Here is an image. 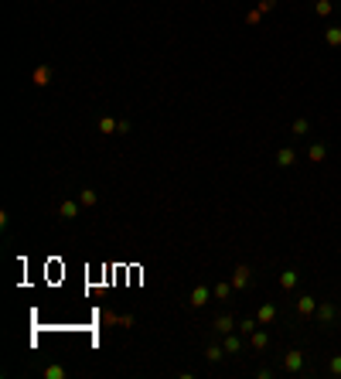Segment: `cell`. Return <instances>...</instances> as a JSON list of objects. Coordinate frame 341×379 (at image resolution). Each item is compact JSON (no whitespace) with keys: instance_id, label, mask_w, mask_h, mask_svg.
Listing matches in <instances>:
<instances>
[{"instance_id":"4","label":"cell","mask_w":341,"mask_h":379,"mask_svg":"<svg viewBox=\"0 0 341 379\" xmlns=\"http://www.w3.org/2000/svg\"><path fill=\"white\" fill-rule=\"evenodd\" d=\"M208 297H212V287L198 283V287L191 291V308H205V304H208Z\"/></svg>"},{"instance_id":"21","label":"cell","mask_w":341,"mask_h":379,"mask_svg":"<svg viewBox=\"0 0 341 379\" xmlns=\"http://www.w3.org/2000/svg\"><path fill=\"white\" fill-rule=\"evenodd\" d=\"M256 324H259V321H256V318H249V321H242V324H239V331H242V335H253V331H256Z\"/></svg>"},{"instance_id":"1","label":"cell","mask_w":341,"mask_h":379,"mask_svg":"<svg viewBox=\"0 0 341 379\" xmlns=\"http://www.w3.org/2000/svg\"><path fill=\"white\" fill-rule=\"evenodd\" d=\"M314 318L324 324V328H327V324H334V321H338V304H334V301H321L317 311H314Z\"/></svg>"},{"instance_id":"8","label":"cell","mask_w":341,"mask_h":379,"mask_svg":"<svg viewBox=\"0 0 341 379\" xmlns=\"http://www.w3.org/2000/svg\"><path fill=\"white\" fill-rule=\"evenodd\" d=\"M212 328L218 331V335H229V331H232V314H218Z\"/></svg>"},{"instance_id":"11","label":"cell","mask_w":341,"mask_h":379,"mask_svg":"<svg viewBox=\"0 0 341 379\" xmlns=\"http://www.w3.org/2000/svg\"><path fill=\"white\" fill-rule=\"evenodd\" d=\"M253 349H256V352L270 349V335H266V331H259V328H256V331H253Z\"/></svg>"},{"instance_id":"7","label":"cell","mask_w":341,"mask_h":379,"mask_svg":"<svg viewBox=\"0 0 341 379\" xmlns=\"http://www.w3.org/2000/svg\"><path fill=\"white\" fill-rule=\"evenodd\" d=\"M297 280H300L297 270H283V273H280V287H283V291H294V287H297Z\"/></svg>"},{"instance_id":"18","label":"cell","mask_w":341,"mask_h":379,"mask_svg":"<svg viewBox=\"0 0 341 379\" xmlns=\"http://www.w3.org/2000/svg\"><path fill=\"white\" fill-rule=\"evenodd\" d=\"M314 11H317L321 17H327V14H331V0H317V4H314Z\"/></svg>"},{"instance_id":"13","label":"cell","mask_w":341,"mask_h":379,"mask_svg":"<svg viewBox=\"0 0 341 379\" xmlns=\"http://www.w3.org/2000/svg\"><path fill=\"white\" fill-rule=\"evenodd\" d=\"M324 41L331 44V48H341V28H327L324 31Z\"/></svg>"},{"instance_id":"6","label":"cell","mask_w":341,"mask_h":379,"mask_svg":"<svg viewBox=\"0 0 341 379\" xmlns=\"http://www.w3.org/2000/svg\"><path fill=\"white\" fill-rule=\"evenodd\" d=\"M249 273H253L249 267H239L236 273H232V287H239V291H246V287H249V280H253Z\"/></svg>"},{"instance_id":"5","label":"cell","mask_w":341,"mask_h":379,"mask_svg":"<svg viewBox=\"0 0 341 379\" xmlns=\"http://www.w3.org/2000/svg\"><path fill=\"white\" fill-rule=\"evenodd\" d=\"M276 164H280V168H294V164H297V151H294V147H280V151H276Z\"/></svg>"},{"instance_id":"3","label":"cell","mask_w":341,"mask_h":379,"mask_svg":"<svg viewBox=\"0 0 341 379\" xmlns=\"http://www.w3.org/2000/svg\"><path fill=\"white\" fill-rule=\"evenodd\" d=\"M314 311H317V297L300 294V297H297V314H300V318H311Z\"/></svg>"},{"instance_id":"9","label":"cell","mask_w":341,"mask_h":379,"mask_svg":"<svg viewBox=\"0 0 341 379\" xmlns=\"http://www.w3.org/2000/svg\"><path fill=\"white\" fill-rule=\"evenodd\" d=\"M273 318H276V308H273V304H263V308L256 311V321L259 324H270Z\"/></svg>"},{"instance_id":"15","label":"cell","mask_w":341,"mask_h":379,"mask_svg":"<svg viewBox=\"0 0 341 379\" xmlns=\"http://www.w3.org/2000/svg\"><path fill=\"white\" fill-rule=\"evenodd\" d=\"M62 219H75V215H79V205H75V202H62Z\"/></svg>"},{"instance_id":"17","label":"cell","mask_w":341,"mask_h":379,"mask_svg":"<svg viewBox=\"0 0 341 379\" xmlns=\"http://www.w3.org/2000/svg\"><path fill=\"white\" fill-rule=\"evenodd\" d=\"M229 294H232V283H218V287H215V297H218V301H229Z\"/></svg>"},{"instance_id":"22","label":"cell","mask_w":341,"mask_h":379,"mask_svg":"<svg viewBox=\"0 0 341 379\" xmlns=\"http://www.w3.org/2000/svg\"><path fill=\"white\" fill-rule=\"evenodd\" d=\"M99 130L102 133H113V130H120V123H113V120H99Z\"/></svg>"},{"instance_id":"10","label":"cell","mask_w":341,"mask_h":379,"mask_svg":"<svg viewBox=\"0 0 341 379\" xmlns=\"http://www.w3.org/2000/svg\"><path fill=\"white\" fill-rule=\"evenodd\" d=\"M307 157H311L314 164H321V161L327 157V147L324 144H311V147H307Z\"/></svg>"},{"instance_id":"23","label":"cell","mask_w":341,"mask_h":379,"mask_svg":"<svg viewBox=\"0 0 341 379\" xmlns=\"http://www.w3.org/2000/svg\"><path fill=\"white\" fill-rule=\"evenodd\" d=\"M96 202V192L92 188H82V205H92Z\"/></svg>"},{"instance_id":"12","label":"cell","mask_w":341,"mask_h":379,"mask_svg":"<svg viewBox=\"0 0 341 379\" xmlns=\"http://www.w3.org/2000/svg\"><path fill=\"white\" fill-rule=\"evenodd\" d=\"M327 376L341 379V355H331V359H327Z\"/></svg>"},{"instance_id":"2","label":"cell","mask_w":341,"mask_h":379,"mask_svg":"<svg viewBox=\"0 0 341 379\" xmlns=\"http://www.w3.org/2000/svg\"><path fill=\"white\" fill-rule=\"evenodd\" d=\"M283 369L287 372H300V376H304V369H307V365H304V352H287L283 355Z\"/></svg>"},{"instance_id":"16","label":"cell","mask_w":341,"mask_h":379,"mask_svg":"<svg viewBox=\"0 0 341 379\" xmlns=\"http://www.w3.org/2000/svg\"><path fill=\"white\" fill-rule=\"evenodd\" d=\"M307 130H311V123H307L304 116H300V120H294V137H304Z\"/></svg>"},{"instance_id":"20","label":"cell","mask_w":341,"mask_h":379,"mask_svg":"<svg viewBox=\"0 0 341 379\" xmlns=\"http://www.w3.org/2000/svg\"><path fill=\"white\" fill-rule=\"evenodd\" d=\"M48 79H51V72H48V69H38V72H34V82H38V85H48Z\"/></svg>"},{"instance_id":"24","label":"cell","mask_w":341,"mask_h":379,"mask_svg":"<svg viewBox=\"0 0 341 379\" xmlns=\"http://www.w3.org/2000/svg\"><path fill=\"white\" fill-rule=\"evenodd\" d=\"M44 376H51V379H58V376H65V372H62V369H58V365H51V369H44Z\"/></svg>"},{"instance_id":"19","label":"cell","mask_w":341,"mask_h":379,"mask_svg":"<svg viewBox=\"0 0 341 379\" xmlns=\"http://www.w3.org/2000/svg\"><path fill=\"white\" fill-rule=\"evenodd\" d=\"M205 355H208L212 362H222V359H225V349H215V345H212V349L205 352Z\"/></svg>"},{"instance_id":"14","label":"cell","mask_w":341,"mask_h":379,"mask_svg":"<svg viewBox=\"0 0 341 379\" xmlns=\"http://www.w3.org/2000/svg\"><path fill=\"white\" fill-rule=\"evenodd\" d=\"M222 349H225V355H236V352L242 349V342L236 335H225V345H222Z\"/></svg>"}]
</instances>
